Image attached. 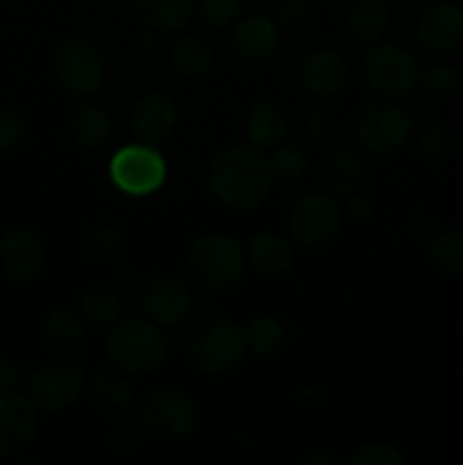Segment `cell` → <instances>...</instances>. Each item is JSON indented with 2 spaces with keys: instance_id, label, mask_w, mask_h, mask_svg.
I'll use <instances>...</instances> for the list:
<instances>
[{
  "instance_id": "cell-27",
  "label": "cell",
  "mask_w": 463,
  "mask_h": 465,
  "mask_svg": "<svg viewBox=\"0 0 463 465\" xmlns=\"http://www.w3.org/2000/svg\"><path fill=\"white\" fill-rule=\"evenodd\" d=\"M71 136L80 148L98 150L103 148L112 134V121L104 109L95 104H82L71 116Z\"/></svg>"
},
{
  "instance_id": "cell-37",
  "label": "cell",
  "mask_w": 463,
  "mask_h": 465,
  "mask_svg": "<svg viewBox=\"0 0 463 465\" xmlns=\"http://www.w3.org/2000/svg\"><path fill=\"white\" fill-rule=\"evenodd\" d=\"M27 123L18 112L7 107H0V153L16 148L25 139Z\"/></svg>"
},
{
  "instance_id": "cell-32",
  "label": "cell",
  "mask_w": 463,
  "mask_h": 465,
  "mask_svg": "<svg viewBox=\"0 0 463 465\" xmlns=\"http://www.w3.org/2000/svg\"><path fill=\"white\" fill-rule=\"evenodd\" d=\"M418 86H422V91L434 98H452L463 89V73L454 64H429L425 71H420Z\"/></svg>"
},
{
  "instance_id": "cell-3",
  "label": "cell",
  "mask_w": 463,
  "mask_h": 465,
  "mask_svg": "<svg viewBox=\"0 0 463 465\" xmlns=\"http://www.w3.org/2000/svg\"><path fill=\"white\" fill-rule=\"evenodd\" d=\"M191 277L207 289L236 284L245 271V252L234 239L222 234H202L186 252Z\"/></svg>"
},
{
  "instance_id": "cell-5",
  "label": "cell",
  "mask_w": 463,
  "mask_h": 465,
  "mask_svg": "<svg viewBox=\"0 0 463 465\" xmlns=\"http://www.w3.org/2000/svg\"><path fill=\"white\" fill-rule=\"evenodd\" d=\"M86 389V372L80 363L53 361L34 368L25 380V395L39 411L57 413L73 407Z\"/></svg>"
},
{
  "instance_id": "cell-38",
  "label": "cell",
  "mask_w": 463,
  "mask_h": 465,
  "mask_svg": "<svg viewBox=\"0 0 463 465\" xmlns=\"http://www.w3.org/2000/svg\"><path fill=\"white\" fill-rule=\"evenodd\" d=\"M331 125H334V118H331V112L327 104L322 103H311L302 114V130L307 132L311 139H322L331 132Z\"/></svg>"
},
{
  "instance_id": "cell-41",
  "label": "cell",
  "mask_w": 463,
  "mask_h": 465,
  "mask_svg": "<svg viewBox=\"0 0 463 465\" xmlns=\"http://www.w3.org/2000/svg\"><path fill=\"white\" fill-rule=\"evenodd\" d=\"M136 59L143 64H157L163 54V41L157 30H145L136 36L134 44Z\"/></svg>"
},
{
  "instance_id": "cell-36",
  "label": "cell",
  "mask_w": 463,
  "mask_h": 465,
  "mask_svg": "<svg viewBox=\"0 0 463 465\" xmlns=\"http://www.w3.org/2000/svg\"><path fill=\"white\" fill-rule=\"evenodd\" d=\"M350 463L352 465H402L404 457L395 445L372 440V443H363L361 448H357V452L352 454Z\"/></svg>"
},
{
  "instance_id": "cell-18",
  "label": "cell",
  "mask_w": 463,
  "mask_h": 465,
  "mask_svg": "<svg viewBox=\"0 0 463 465\" xmlns=\"http://www.w3.org/2000/svg\"><path fill=\"white\" fill-rule=\"evenodd\" d=\"M348 77V66L334 48H318L300 68V86L311 98H331L339 94Z\"/></svg>"
},
{
  "instance_id": "cell-13",
  "label": "cell",
  "mask_w": 463,
  "mask_h": 465,
  "mask_svg": "<svg viewBox=\"0 0 463 465\" xmlns=\"http://www.w3.org/2000/svg\"><path fill=\"white\" fill-rule=\"evenodd\" d=\"M39 430V409L27 395H0V459L12 457L34 440Z\"/></svg>"
},
{
  "instance_id": "cell-2",
  "label": "cell",
  "mask_w": 463,
  "mask_h": 465,
  "mask_svg": "<svg viewBox=\"0 0 463 465\" xmlns=\"http://www.w3.org/2000/svg\"><path fill=\"white\" fill-rule=\"evenodd\" d=\"M171 343L157 322L127 318L112 325L104 339V357L112 368L139 377L159 371L168 361Z\"/></svg>"
},
{
  "instance_id": "cell-20",
  "label": "cell",
  "mask_w": 463,
  "mask_h": 465,
  "mask_svg": "<svg viewBox=\"0 0 463 465\" xmlns=\"http://www.w3.org/2000/svg\"><path fill=\"white\" fill-rule=\"evenodd\" d=\"M390 14L386 0H352L345 7L343 25L350 39L359 44H370L384 36L389 30Z\"/></svg>"
},
{
  "instance_id": "cell-22",
  "label": "cell",
  "mask_w": 463,
  "mask_h": 465,
  "mask_svg": "<svg viewBox=\"0 0 463 465\" xmlns=\"http://www.w3.org/2000/svg\"><path fill=\"white\" fill-rule=\"evenodd\" d=\"M89 395L95 407L104 413L130 411L136 400L132 381L127 380L125 372L116 371V368L95 372L89 381Z\"/></svg>"
},
{
  "instance_id": "cell-10",
  "label": "cell",
  "mask_w": 463,
  "mask_h": 465,
  "mask_svg": "<svg viewBox=\"0 0 463 465\" xmlns=\"http://www.w3.org/2000/svg\"><path fill=\"white\" fill-rule=\"evenodd\" d=\"M198 404L184 391L159 389L143 402V422L163 439H186L198 430Z\"/></svg>"
},
{
  "instance_id": "cell-23",
  "label": "cell",
  "mask_w": 463,
  "mask_h": 465,
  "mask_svg": "<svg viewBox=\"0 0 463 465\" xmlns=\"http://www.w3.org/2000/svg\"><path fill=\"white\" fill-rule=\"evenodd\" d=\"M289 121L286 114L272 103H254L245 118V134L250 145L259 150H272L286 141Z\"/></svg>"
},
{
  "instance_id": "cell-43",
  "label": "cell",
  "mask_w": 463,
  "mask_h": 465,
  "mask_svg": "<svg viewBox=\"0 0 463 465\" xmlns=\"http://www.w3.org/2000/svg\"><path fill=\"white\" fill-rule=\"evenodd\" d=\"M322 400H325V393H322V389H318V386L304 384L300 386V389H295V402H298L300 407L316 409L320 407Z\"/></svg>"
},
{
  "instance_id": "cell-44",
  "label": "cell",
  "mask_w": 463,
  "mask_h": 465,
  "mask_svg": "<svg viewBox=\"0 0 463 465\" xmlns=\"http://www.w3.org/2000/svg\"><path fill=\"white\" fill-rule=\"evenodd\" d=\"M16 380H18L16 366L0 354V395L9 393V391L14 389V384H16Z\"/></svg>"
},
{
  "instance_id": "cell-19",
  "label": "cell",
  "mask_w": 463,
  "mask_h": 465,
  "mask_svg": "<svg viewBox=\"0 0 463 465\" xmlns=\"http://www.w3.org/2000/svg\"><path fill=\"white\" fill-rule=\"evenodd\" d=\"M44 341L59 357H80L89 343L84 318L68 312V309H54L44 322Z\"/></svg>"
},
{
  "instance_id": "cell-17",
  "label": "cell",
  "mask_w": 463,
  "mask_h": 465,
  "mask_svg": "<svg viewBox=\"0 0 463 465\" xmlns=\"http://www.w3.org/2000/svg\"><path fill=\"white\" fill-rule=\"evenodd\" d=\"M281 44V27L277 25L275 18L254 16L243 18L234 25L230 36V45L234 54L248 62H263V59L272 57Z\"/></svg>"
},
{
  "instance_id": "cell-7",
  "label": "cell",
  "mask_w": 463,
  "mask_h": 465,
  "mask_svg": "<svg viewBox=\"0 0 463 465\" xmlns=\"http://www.w3.org/2000/svg\"><path fill=\"white\" fill-rule=\"evenodd\" d=\"M168 166L162 154L148 143H132L118 150L109 162V177L123 193L143 198L159 191L166 182Z\"/></svg>"
},
{
  "instance_id": "cell-16",
  "label": "cell",
  "mask_w": 463,
  "mask_h": 465,
  "mask_svg": "<svg viewBox=\"0 0 463 465\" xmlns=\"http://www.w3.org/2000/svg\"><path fill=\"white\" fill-rule=\"evenodd\" d=\"M418 39L434 53H452L463 41V9L449 0H436L418 18Z\"/></svg>"
},
{
  "instance_id": "cell-8",
  "label": "cell",
  "mask_w": 463,
  "mask_h": 465,
  "mask_svg": "<svg viewBox=\"0 0 463 465\" xmlns=\"http://www.w3.org/2000/svg\"><path fill=\"white\" fill-rule=\"evenodd\" d=\"M343 212L334 195L307 193L293 204L289 216V234L300 248H320L339 236Z\"/></svg>"
},
{
  "instance_id": "cell-21",
  "label": "cell",
  "mask_w": 463,
  "mask_h": 465,
  "mask_svg": "<svg viewBox=\"0 0 463 465\" xmlns=\"http://www.w3.org/2000/svg\"><path fill=\"white\" fill-rule=\"evenodd\" d=\"M250 266L266 277H280L291 271L295 262L289 241L272 232H259L248 243Z\"/></svg>"
},
{
  "instance_id": "cell-25",
  "label": "cell",
  "mask_w": 463,
  "mask_h": 465,
  "mask_svg": "<svg viewBox=\"0 0 463 465\" xmlns=\"http://www.w3.org/2000/svg\"><path fill=\"white\" fill-rule=\"evenodd\" d=\"M168 57H171V66L184 77H204L213 68L212 44L193 32L177 36L168 50Z\"/></svg>"
},
{
  "instance_id": "cell-24",
  "label": "cell",
  "mask_w": 463,
  "mask_h": 465,
  "mask_svg": "<svg viewBox=\"0 0 463 465\" xmlns=\"http://www.w3.org/2000/svg\"><path fill=\"white\" fill-rule=\"evenodd\" d=\"M141 21L157 32H182L195 12L193 0H134Z\"/></svg>"
},
{
  "instance_id": "cell-31",
  "label": "cell",
  "mask_w": 463,
  "mask_h": 465,
  "mask_svg": "<svg viewBox=\"0 0 463 465\" xmlns=\"http://www.w3.org/2000/svg\"><path fill=\"white\" fill-rule=\"evenodd\" d=\"M250 350H254L261 357H271L284 345L286 327L277 316H257L245 327Z\"/></svg>"
},
{
  "instance_id": "cell-40",
  "label": "cell",
  "mask_w": 463,
  "mask_h": 465,
  "mask_svg": "<svg viewBox=\"0 0 463 465\" xmlns=\"http://www.w3.org/2000/svg\"><path fill=\"white\" fill-rule=\"evenodd\" d=\"M109 440H112V445L118 452H132V450L141 448V443H143V431H141L139 422L127 418V420L116 422L112 427Z\"/></svg>"
},
{
  "instance_id": "cell-1",
  "label": "cell",
  "mask_w": 463,
  "mask_h": 465,
  "mask_svg": "<svg viewBox=\"0 0 463 465\" xmlns=\"http://www.w3.org/2000/svg\"><path fill=\"white\" fill-rule=\"evenodd\" d=\"M271 159L254 145H230L213 154L207 186L213 198L234 212L263 204L272 186Z\"/></svg>"
},
{
  "instance_id": "cell-26",
  "label": "cell",
  "mask_w": 463,
  "mask_h": 465,
  "mask_svg": "<svg viewBox=\"0 0 463 465\" xmlns=\"http://www.w3.org/2000/svg\"><path fill=\"white\" fill-rule=\"evenodd\" d=\"M80 316L84 322L98 327L116 325L125 313V300L118 291L109 289V286H91L80 295Z\"/></svg>"
},
{
  "instance_id": "cell-30",
  "label": "cell",
  "mask_w": 463,
  "mask_h": 465,
  "mask_svg": "<svg viewBox=\"0 0 463 465\" xmlns=\"http://www.w3.org/2000/svg\"><path fill=\"white\" fill-rule=\"evenodd\" d=\"M416 145L422 157L431 159V162H448L457 154L458 136L449 125L431 123V125H425L418 132Z\"/></svg>"
},
{
  "instance_id": "cell-9",
  "label": "cell",
  "mask_w": 463,
  "mask_h": 465,
  "mask_svg": "<svg viewBox=\"0 0 463 465\" xmlns=\"http://www.w3.org/2000/svg\"><path fill=\"white\" fill-rule=\"evenodd\" d=\"M54 75L73 95L98 94L104 82V57L89 39H68L54 54Z\"/></svg>"
},
{
  "instance_id": "cell-35",
  "label": "cell",
  "mask_w": 463,
  "mask_h": 465,
  "mask_svg": "<svg viewBox=\"0 0 463 465\" xmlns=\"http://www.w3.org/2000/svg\"><path fill=\"white\" fill-rule=\"evenodd\" d=\"M200 18L212 30H225L241 12V0H200Z\"/></svg>"
},
{
  "instance_id": "cell-11",
  "label": "cell",
  "mask_w": 463,
  "mask_h": 465,
  "mask_svg": "<svg viewBox=\"0 0 463 465\" xmlns=\"http://www.w3.org/2000/svg\"><path fill=\"white\" fill-rule=\"evenodd\" d=\"M411 114L399 104L379 103L359 116L357 139L368 153H390L407 143L411 136Z\"/></svg>"
},
{
  "instance_id": "cell-29",
  "label": "cell",
  "mask_w": 463,
  "mask_h": 465,
  "mask_svg": "<svg viewBox=\"0 0 463 465\" xmlns=\"http://www.w3.org/2000/svg\"><path fill=\"white\" fill-rule=\"evenodd\" d=\"M429 259L443 272L454 277H463V232L443 230L431 236Z\"/></svg>"
},
{
  "instance_id": "cell-15",
  "label": "cell",
  "mask_w": 463,
  "mask_h": 465,
  "mask_svg": "<svg viewBox=\"0 0 463 465\" xmlns=\"http://www.w3.org/2000/svg\"><path fill=\"white\" fill-rule=\"evenodd\" d=\"M177 125L175 100L163 91H150L132 109V132L141 143L159 145L168 141Z\"/></svg>"
},
{
  "instance_id": "cell-42",
  "label": "cell",
  "mask_w": 463,
  "mask_h": 465,
  "mask_svg": "<svg viewBox=\"0 0 463 465\" xmlns=\"http://www.w3.org/2000/svg\"><path fill=\"white\" fill-rule=\"evenodd\" d=\"M345 213H348L352 221H368V218H372V213H375V203H372L370 195L366 193H352L350 195L348 204H345Z\"/></svg>"
},
{
  "instance_id": "cell-33",
  "label": "cell",
  "mask_w": 463,
  "mask_h": 465,
  "mask_svg": "<svg viewBox=\"0 0 463 465\" xmlns=\"http://www.w3.org/2000/svg\"><path fill=\"white\" fill-rule=\"evenodd\" d=\"M307 154L298 148V145H277L275 154L271 159L272 175L280 177L284 182H293L307 171Z\"/></svg>"
},
{
  "instance_id": "cell-4",
  "label": "cell",
  "mask_w": 463,
  "mask_h": 465,
  "mask_svg": "<svg viewBox=\"0 0 463 465\" xmlns=\"http://www.w3.org/2000/svg\"><path fill=\"white\" fill-rule=\"evenodd\" d=\"M248 336L232 321H216L204 327L191 345V363L202 375L218 377L230 372L248 357Z\"/></svg>"
},
{
  "instance_id": "cell-14",
  "label": "cell",
  "mask_w": 463,
  "mask_h": 465,
  "mask_svg": "<svg viewBox=\"0 0 463 465\" xmlns=\"http://www.w3.org/2000/svg\"><path fill=\"white\" fill-rule=\"evenodd\" d=\"M141 309L159 327L180 325L191 309V295L177 277L154 275L141 289Z\"/></svg>"
},
{
  "instance_id": "cell-39",
  "label": "cell",
  "mask_w": 463,
  "mask_h": 465,
  "mask_svg": "<svg viewBox=\"0 0 463 465\" xmlns=\"http://www.w3.org/2000/svg\"><path fill=\"white\" fill-rule=\"evenodd\" d=\"M309 18L307 0H280L275 9V21L281 30H300Z\"/></svg>"
},
{
  "instance_id": "cell-45",
  "label": "cell",
  "mask_w": 463,
  "mask_h": 465,
  "mask_svg": "<svg viewBox=\"0 0 463 465\" xmlns=\"http://www.w3.org/2000/svg\"><path fill=\"white\" fill-rule=\"evenodd\" d=\"M300 463L302 465H334L336 457H331V454H325V452H309V454H304V457H300Z\"/></svg>"
},
{
  "instance_id": "cell-28",
  "label": "cell",
  "mask_w": 463,
  "mask_h": 465,
  "mask_svg": "<svg viewBox=\"0 0 463 465\" xmlns=\"http://www.w3.org/2000/svg\"><path fill=\"white\" fill-rule=\"evenodd\" d=\"M327 184L331 186L334 193L352 195L361 189L363 180H366V171H363V162L350 150H339L331 153L325 163Z\"/></svg>"
},
{
  "instance_id": "cell-34",
  "label": "cell",
  "mask_w": 463,
  "mask_h": 465,
  "mask_svg": "<svg viewBox=\"0 0 463 465\" xmlns=\"http://www.w3.org/2000/svg\"><path fill=\"white\" fill-rule=\"evenodd\" d=\"M123 243H125V232L116 223H100L89 236V248L98 259L116 257Z\"/></svg>"
},
{
  "instance_id": "cell-12",
  "label": "cell",
  "mask_w": 463,
  "mask_h": 465,
  "mask_svg": "<svg viewBox=\"0 0 463 465\" xmlns=\"http://www.w3.org/2000/svg\"><path fill=\"white\" fill-rule=\"evenodd\" d=\"M45 262L44 241L30 227H9L0 236V272L9 282H30Z\"/></svg>"
},
{
  "instance_id": "cell-46",
  "label": "cell",
  "mask_w": 463,
  "mask_h": 465,
  "mask_svg": "<svg viewBox=\"0 0 463 465\" xmlns=\"http://www.w3.org/2000/svg\"><path fill=\"white\" fill-rule=\"evenodd\" d=\"M429 3H431V0H429Z\"/></svg>"
},
{
  "instance_id": "cell-6",
  "label": "cell",
  "mask_w": 463,
  "mask_h": 465,
  "mask_svg": "<svg viewBox=\"0 0 463 465\" xmlns=\"http://www.w3.org/2000/svg\"><path fill=\"white\" fill-rule=\"evenodd\" d=\"M363 77L384 98H407L416 91L420 71L409 50L395 44L375 45L363 57Z\"/></svg>"
}]
</instances>
